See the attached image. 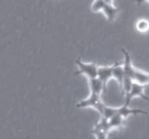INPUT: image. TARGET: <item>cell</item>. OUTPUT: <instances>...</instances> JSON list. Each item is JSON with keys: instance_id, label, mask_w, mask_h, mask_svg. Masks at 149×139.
<instances>
[{"instance_id": "cell-10", "label": "cell", "mask_w": 149, "mask_h": 139, "mask_svg": "<svg viewBox=\"0 0 149 139\" xmlns=\"http://www.w3.org/2000/svg\"><path fill=\"white\" fill-rule=\"evenodd\" d=\"M89 86H90V90H91V93L101 94V92L103 90H105L104 89L103 83H102L101 80L98 77L93 78V79H89Z\"/></svg>"}, {"instance_id": "cell-5", "label": "cell", "mask_w": 149, "mask_h": 139, "mask_svg": "<svg viewBox=\"0 0 149 139\" xmlns=\"http://www.w3.org/2000/svg\"><path fill=\"white\" fill-rule=\"evenodd\" d=\"M116 64H112V66H98V73L97 77L101 80L103 83L104 89H106V85H107L108 81L112 78V71L113 68Z\"/></svg>"}, {"instance_id": "cell-9", "label": "cell", "mask_w": 149, "mask_h": 139, "mask_svg": "<svg viewBox=\"0 0 149 139\" xmlns=\"http://www.w3.org/2000/svg\"><path fill=\"white\" fill-rule=\"evenodd\" d=\"M108 122H109V126L110 129H114V128H123L125 126V118L122 115L118 112L114 114L113 116L110 119H108Z\"/></svg>"}, {"instance_id": "cell-8", "label": "cell", "mask_w": 149, "mask_h": 139, "mask_svg": "<svg viewBox=\"0 0 149 139\" xmlns=\"http://www.w3.org/2000/svg\"><path fill=\"white\" fill-rule=\"evenodd\" d=\"M118 112H120V114L122 115V116L124 117L125 119L128 118V117L131 116V115H138V114L147 115V112H145V110L130 108H129V105H127V104H125V103L123 104L120 108H118Z\"/></svg>"}, {"instance_id": "cell-2", "label": "cell", "mask_w": 149, "mask_h": 139, "mask_svg": "<svg viewBox=\"0 0 149 139\" xmlns=\"http://www.w3.org/2000/svg\"><path fill=\"white\" fill-rule=\"evenodd\" d=\"M145 86L146 85H144V84L137 83V82H135V81L133 82L131 90L125 95V104L129 105L131 100L135 97H140V98H142V99L146 100V101H149V96H147L144 92Z\"/></svg>"}, {"instance_id": "cell-7", "label": "cell", "mask_w": 149, "mask_h": 139, "mask_svg": "<svg viewBox=\"0 0 149 139\" xmlns=\"http://www.w3.org/2000/svg\"><path fill=\"white\" fill-rule=\"evenodd\" d=\"M101 11L104 13V15L106 17L108 22H112L118 15V9L116 8L111 3H107V2L104 4Z\"/></svg>"}, {"instance_id": "cell-3", "label": "cell", "mask_w": 149, "mask_h": 139, "mask_svg": "<svg viewBox=\"0 0 149 139\" xmlns=\"http://www.w3.org/2000/svg\"><path fill=\"white\" fill-rule=\"evenodd\" d=\"M76 64L78 66V70L76 72V75H85L87 76L88 79H93V78L97 77L98 73V66L93 62H90V64H86V62L81 61V59L76 60Z\"/></svg>"}, {"instance_id": "cell-17", "label": "cell", "mask_w": 149, "mask_h": 139, "mask_svg": "<svg viewBox=\"0 0 149 139\" xmlns=\"http://www.w3.org/2000/svg\"><path fill=\"white\" fill-rule=\"evenodd\" d=\"M105 1L107 3H111V4H112V1H113V0H105Z\"/></svg>"}, {"instance_id": "cell-15", "label": "cell", "mask_w": 149, "mask_h": 139, "mask_svg": "<svg viewBox=\"0 0 149 139\" xmlns=\"http://www.w3.org/2000/svg\"><path fill=\"white\" fill-rule=\"evenodd\" d=\"M105 3H106L105 0H95V1L93 2V4H92V6H91L92 11H94V13L101 11Z\"/></svg>"}, {"instance_id": "cell-11", "label": "cell", "mask_w": 149, "mask_h": 139, "mask_svg": "<svg viewBox=\"0 0 149 139\" xmlns=\"http://www.w3.org/2000/svg\"><path fill=\"white\" fill-rule=\"evenodd\" d=\"M133 79H134V81L137 82V83L147 85V84L149 83V74L145 73V72H142V71H140V70H138V68H135Z\"/></svg>"}, {"instance_id": "cell-4", "label": "cell", "mask_w": 149, "mask_h": 139, "mask_svg": "<svg viewBox=\"0 0 149 139\" xmlns=\"http://www.w3.org/2000/svg\"><path fill=\"white\" fill-rule=\"evenodd\" d=\"M111 130L109 126L108 119L101 117L97 123L94 125V128L92 129V134L97 139H106L108 136V132Z\"/></svg>"}, {"instance_id": "cell-6", "label": "cell", "mask_w": 149, "mask_h": 139, "mask_svg": "<svg viewBox=\"0 0 149 139\" xmlns=\"http://www.w3.org/2000/svg\"><path fill=\"white\" fill-rule=\"evenodd\" d=\"M122 51H123V53H124V56H125L124 66H123V68H124V77L131 78V79H133L135 68L133 66L132 58H131L130 53L127 51L126 48H122ZM133 80H134V79H133Z\"/></svg>"}, {"instance_id": "cell-13", "label": "cell", "mask_w": 149, "mask_h": 139, "mask_svg": "<svg viewBox=\"0 0 149 139\" xmlns=\"http://www.w3.org/2000/svg\"><path fill=\"white\" fill-rule=\"evenodd\" d=\"M135 27L138 33L146 34L147 32H149V21L146 19H140L137 21Z\"/></svg>"}, {"instance_id": "cell-14", "label": "cell", "mask_w": 149, "mask_h": 139, "mask_svg": "<svg viewBox=\"0 0 149 139\" xmlns=\"http://www.w3.org/2000/svg\"><path fill=\"white\" fill-rule=\"evenodd\" d=\"M116 112H118V108H110V106L105 105L101 117H104V118H106V119H110L114 114H116Z\"/></svg>"}, {"instance_id": "cell-12", "label": "cell", "mask_w": 149, "mask_h": 139, "mask_svg": "<svg viewBox=\"0 0 149 139\" xmlns=\"http://www.w3.org/2000/svg\"><path fill=\"white\" fill-rule=\"evenodd\" d=\"M112 78L118 81L120 87L122 88L123 81H124V68H123V66H120V64H118V62H116V64L113 68V71H112Z\"/></svg>"}, {"instance_id": "cell-16", "label": "cell", "mask_w": 149, "mask_h": 139, "mask_svg": "<svg viewBox=\"0 0 149 139\" xmlns=\"http://www.w3.org/2000/svg\"><path fill=\"white\" fill-rule=\"evenodd\" d=\"M135 1H136L138 4H141V3H143V2H147V1L149 2V0H135Z\"/></svg>"}, {"instance_id": "cell-1", "label": "cell", "mask_w": 149, "mask_h": 139, "mask_svg": "<svg viewBox=\"0 0 149 139\" xmlns=\"http://www.w3.org/2000/svg\"><path fill=\"white\" fill-rule=\"evenodd\" d=\"M76 108H92L97 110L100 116H101L102 112H103L104 108H105V104H104L103 101L101 100V94L91 93V95H90L87 99L83 100V101L76 104Z\"/></svg>"}]
</instances>
